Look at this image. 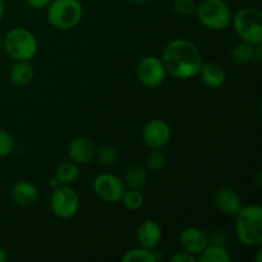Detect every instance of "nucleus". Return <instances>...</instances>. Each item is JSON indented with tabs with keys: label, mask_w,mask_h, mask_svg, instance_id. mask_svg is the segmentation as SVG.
Masks as SVG:
<instances>
[{
	"label": "nucleus",
	"mask_w": 262,
	"mask_h": 262,
	"mask_svg": "<svg viewBox=\"0 0 262 262\" xmlns=\"http://www.w3.org/2000/svg\"><path fill=\"white\" fill-rule=\"evenodd\" d=\"M120 202H122L123 206L127 207L128 210H133V211H136V210H140L141 207L143 206V204H145V197H143V194L141 193L140 189L129 188L128 191L125 189Z\"/></svg>",
	"instance_id": "obj_23"
},
{
	"label": "nucleus",
	"mask_w": 262,
	"mask_h": 262,
	"mask_svg": "<svg viewBox=\"0 0 262 262\" xmlns=\"http://www.w3.org/2000/svg\"><path fill=\"white\" fill-rule=\"evenodd\" d=\"M26 2L30 7L35 8V9H42V8L48 7L51 0H26Z\"/></svg>",
	"instance_id": "obj_30"
},
{
	"label": "nucleus",
	"mask_w": 262,
	"mask_h": 262,
	"mask_svg": "<svg viewBox=\"0 0 262 262\" xmlns=\"http://www.w3.org/2000/svg\"><path fill=\"white\" fill-rule=\"evenodd\" d=\"M14 150V140L7 130L0 128V158L10 155Z\"/></svg>",
	"instance_id": "obj_27"
},
{
	"label": "nucleus",
	"mask_w": 262,
	"mask_h": 262,
	"mask_svg": "<svg viewBox=\"0 0 262 262\" xmlns=\"http://www.w3.org/2000/svg\"><path fill=\"white\" fill-rule=\"evenodd\" d=\"M35 77V68L30 60L17 61L14 66L10 68L9 79L14 86L22 87L30 83Z\"/></svg>",
	"instance_id": "obj_17"
},
{
	"label": "nucleus",
	"mask_w": 262,
	"mask_h": 262,
	"mask_svg": "<svg viewBox=\"0 0 262 262\" xmlns=\"http://www.w3.org/2000/svg\"><path fill=\"white\" fill-rule=\"evenodd\" d=\"M95 158H97V160H99L102 165L109 166L113 165V164L117 161L118 152L113 146L105 145L101 146L99 150H96V156H95Z\"/></svg>",
	"instance_id": "obj_26"
},
{
	"label": "nucleus",
	"mask_w": 262,
	"mask_h": 262,
	"mask_svg": "<svg viewBox=\"0 0 262 262\" xmlns=\"http://www.w3.org/2000/svg\"><path fill=\"white\" fill-rule=\"evenodd\" d=\"M232 22L241 40L252 45L262 43V12L260 9L243 8L233 15Z\"/></svg>",
	"instance_id": "obj_5"
},
{
	"label": "nucleus",
	"mask_w": 262,
	"mask_h": 262,
	"mask_svg": "<svg viewBox=\"0 0 262 262\" xmlns=\"http://www.w3.org/2000/svg\"><path fill=\"white\" fill-rule=\"evenodd\" d=\"M166 77V69L163 60L158 56H145L137 67V78L143 86L155 89L160 86Z\"/></svg>",
	"instance_id": "obj_9"
},
{
	"label": "nucleus",
	"mask_w": 262,
	"mask_h": 262,
	"mask_svg": "<svg viewBox=\"0 0 262 262\" xmlns=\"http://www.w3.org/2000/svg\"><path fill=\"white\" fill-rule=\"evenodd\" d=\"M79 196L72 187L59 186L58 188L53 189L50 197V209L55 216L60 219H69L73 217L78 212Z\"/></svg>",
	"instance_id": "obj_7"
},
{
	"label": "nucleus",
	"mask_w": 262,
	"mask_h": 262,
	"mask_svg": "<svg viewBox=\"0 0 262 262\" xmlns=\"http://www.w3.org/2000/svg\"><path fill=\"white\" fill-rule=\"evenodd\" d=\"M130 2L137 3V4H143V3H147V2H150V0H130Z\"/></svg>",
	"instance_id": "obj_35"
},
{
	"label": "nucleus",
	"mask_w": 262,
	"mask_h": 262,
	"mask_svg": "<svg viewBox=\"0 0 262 262\" xmlns=\"http://www.w3.org/2000/svg\"><path fill=\"white\" fill-rule=\"evenodd\" d=\"M178 241L181 247L186 252L192 253V255H200L209 245V235L200 228L188 227L182 230Z\"/></svg>",
	"instance_id": "obj_11"
},
{
	"label": "nucleus",
	"mask_w": 262,
	"mask_h": 262,
	"mask_svg": "<svg viewBox=\"0 0 262 262\" xmlns=\"http://www.w3.org/2000/svg\"><path fill=\"white\" fill-rule=\"evenodd\" d=\"M166 165V158L163 152L160 151V148H151L150 152L146 156V168L148 171H160L165 168Z\"/></svg>",
	"instance_id": "obj_24"
},
{
	"label": "nucleus",
	"mask_w": 262,
	"mask_h": 262,
	"mask_svg": "<svg viewBox=\"0 0 262 262\" xmlns=\"http://www.w3.org/2000/svg\"><path fill=\"white\" fill-rule=\"evenodd\" d=\"M4 12H5V3H4V0H0V20L3 19Z\"/></svg>",
	"instance_id": "obj_33"
},
{
	"label": "nucleus",
	"mask_w": 262,
	"mask_h": 262,
	"mask_svg": "<svg viewBox=\"0 0 262 262\" xmlns=\"http://www.w3.org/2000/svg\"><path fill=\"white\" fill-rule=\"evenodd\" d=\"M59 186H61V184L59 183V181H58V179L55 178V177H54V178H51V179H50V187H51V189L58 188Z\"/></svg>",
	"instance_id": "obj_31"
},
{
	"label": "nucleus",
	"mask_w": 262,
	"mask_h": 262,
	"mask_svg": "<svg viewBox=\"0 0 262 262\" xmlns=\"http://www.w3.org/2000/svg\"><path fill=\"white\" fill-rule=\"evenodd\" d=\"M3 40H4V36L0 33V49H3Z\"/></svg>",
	"instance_id": "obj_36"
},
{
	"label": "nucleus",
	"mask_w": 262,
	"mask_h": 262,
	"mask_svg": "<svg viewBox=\"0 0 262 262\" xmlns=\"http://www.w3.org/2000/svg\"><path fill=\"white\" fill-rule=\"evenodd\" d=\"M171 7L177 14L184 18L196 15L197 12V4L194 0H173Z\"/></svg>",
	"instance_id": "obj_25"
},
{
	"label": "nucleus",
	"mask_w": 262,
	"mask_h": 262,
	"mask_svg": "<svg viewBox=\"0 0 262 262\" xmlns=\"http://www.w3.org/2000/svg\"><path fill=\"white\" fill-rule=\"evenodd\" d=\"M163 237L161 227L154 220H145L140 224L137 229V241L140 242L141 247L154 248L160 243Z\"/></svg>",
	"instance_id": "obj_15"
},
{
	"label": "nucleus",
	"mask_w": 262,
	"mask_h": 262,
	"mask_svg": "<svg viewBox=\"0 0 262 262\" xmlns=\"http://www.w3.org/2000/svg\"><path fill=\"white\" fill-rule=\"evenodd\" d=\"M123 262H156L158 256L155 252H151L150 248L138 247L127 251L122 257Z\"/></svg>",
	"instance_id": "obj_22"
},
{
	"label": "nucleus",
	"mask_w": 262,
	"mask_h": 262,
	"mask_svg": "<svg viewBox=\"0 0 262 262\" xmlns=\"http://www.w3.org/2000/svg\"><path fill=\"white\" fill-rule=\"evenodd\" d=\"M12 199L20 207H32L37 204L38 192L35 184L28 181H19L12 187Z\"/></svg>",
	"instance_id": "obj_14"
},
{
	"label": "nucleus",
	"mask_w": 262,
	"mask_h": 262,
	"mask_svg": "<svg viewBox=\"0 0 262 262\" xmlns=\"http://www.w3.org/2000/svg\"><path fill=\"white\" fill-rule=\"evenodd\" d=\"M0 223H2V217H0Z\"/></svg>",
	"instance_id": "obj_37"
},
{
	"label": "nucleus",
	"mask_w": 262,
	"mask_h": 262,
	"mask_svg": "<svg viewBox=\"0 0 262 262\" xmlns=\"http://www.w3.org/2000/svg\"><path fill=\"white\" fill-rule=\"evenodd\" d=\"M171 261L173 262H196L197 258L194 257V255H192V253L189 252H179L177 253V255H174L173 257H171Z\"/></svg>",
	"instance_id": "obj_29"
},
{
	"label": "nucleus",
	"mask_w": 262,
	"mask_h": 262,
	"mask_svg": "<svg viewBox=\"0 0 262 262\" xmlns=\"http://www.w3.org/2000/svg\"><path fill=\"white\" fill-rule=\"evenodd\" d=\"M256 262H262V251H257V256H256Z\"/></svg>",
	"instance_id": "obj_34"
},
{
	"label": "nucleus",
	"mask_w": 262,
	"mask_h": 262,
	"mask_svg": "<svg viewBox=\"0 0 262 262\" xmlns=\"http://www.w3.org/2000/svg\"><path fill=\"white\" fill-rule=\"evenodd\" d=\"M55 177L59 181V183L64 184V186H69V184L74 183L79 177V168L78 164L74 161H64L60 165L56 168Z\"/></svg>",
	"instance_id": "obj_19"
},
{
	"label": "nucleus",
	"mask_w": 262,
	"mask_h": 262,
	"mask_svg": "<svg viewBox=\"0 0 262 262\" xmlns=\"http://www.w3.org/2000/svg\"><path fill=\"white\" fill-rule=\"evenodd\" d=\"M96 146L90 138L78 137L71 142L68 147V155L72 161L78 165L91 163L96 156Z\"/></svg>",
	"instance_id": "obj_12"
},
{
	"label": "nucleus",
	"mask_w": 262,
	"mask_h": 262,
	"mask_svg": "<svg viewBox=\"0 0 262 262\" xmlns=\"http://www.w3.org/2000/svg\"><path fill=\"white\" fill-rule=\"evenodd\" d=\"M7 260H8L7 252H5L4 248L0 247V262H5Z\"/></svg>",
	"instance_id": "obj_32"
},
{
	"label": "nucleus",
	"mask_w": 262,
	"mask_h": 262,
	"mask_svg": "<svg viewBox=\"0 0 262 262\" xmlns=\"http://www.w3.org/2000/svg\"><path fill=\"white\" fill-rule=\"evenodd\" d=\"M196 17L205 27L222 31L232 23V9L224 0H202L197 4Z\"/></svg>",
	"instance_id": "obj_6"
},
{
	"label": "nucleus",
	"mask_w": 262,
	"mask_h": 262,
	"mask_svg": "<svg viewBox=\"0 0 262 262\" xmlns=\"http://www.w3.org/2000/svg\"><path fill=\"white\" fill-rule=\"evenodd\" d=\"M200 262H230L232 257L223 246L207 245V247L200 253Z\"/></svg>",
	"instance_id": "obj_20"
},
{
	"label": "nucleus",
	"mask_w": 262,
	"mask_h": 262,
	"mask_svg": "<svg viewBox=\"0 0 262 262\" xmlns=\"http://www.w3.org/2000/svg\"><path fill=\"white\" fill-rule=\"evenodd\" d=\"M235 233L241 243L247 247L262 245V207L260 205L243 206L235 215Z\"/></svg>",
	"instance_id": "obj_2"
},
{
	"label": "nucleus",
	"mask_w": 262,
	"mask_h": 262,
	"mask_svg": "<svg viewBox=\"0 0 262 262\" xmlns=\"http://www.w3.org/2000/svg\"><path fill=\"white\" fill-rule=\"evenodd\" d=\"M166 73L178 79L193 78L202 66V56L193 42L184 38H177L165 46L163 53Z\"/></svg>",
	"instance_id": "obj_1"
},
{
	"label": "nucleus",
	"mask_w": 262,
	"mask_h": 262,
	"mask_svg": "<svg viewBox=\"0 0 262 262\" xmlns=\"http://www.w3.org/2000/svg\"><path fill=\"white\" fill-rule=\"evenodd\" d=\"M214 200L217 209L223 214L229 215V216H235L243 207V202L239 194L229 187H222L217 189Z\"/></svg>",
	"instance_id": "obj_13"
},
{
	"label": "nucleus",
	"mask_w": 262,
	"mask_h": 262,
	"mask_svg": "<svg viewBox=\"0 0 262 262\" xmlns=\"http://www.w3.org/2000/svg\"><path fill=\"white\" fill-rule=\"evenodd\" d=\"M37 40L26 28H13L3 40V49L15 61L31 60L37 53Z\"/></svg>",
	"instance_id": "obj_4"
},
{
	"label": "nucleus",
	"mask_w": 262,
	"mask_h": 262,
	"mask_svg": "<svg viewBox=\"0 0 262 262\" xmlns=\"http://www.w3.org/2000/svg\"><path fill=\"white\" fill-rule=\"evenodd\" d=\"M148 170L142 164H133L125 171V184L130 189H141L147 182Z\"/></svg>",
	"instance_id": "obj_18"
},
{
	"label": "nucleus",
	"mask_w": 262,
	"mask_h": 262,
	"mask_svg": "<svg viewBox=\"0 0 262 262\" xmlns=\"http://www.w3.org/2000/svg\"><path fill=\"white\" fill-rule=\"evenodd\" d=\"M82 15L79 0H51L48 5V20L56 30H72L81 22Z\"/></svg>",
	"instance_id": "obj_3"
},
{
	"label": "nucleus",
	"mask_w": 262,
	"mask_h": 262,
	"mask_svg": "<svg viewBox=\"0 0 262 262\" xmlns=\"http://www.w3.org/2000/svg\"><path fill=\"white\" fill-rule=\"evenodd\" d=\"M256 45L242 41L232 49V60L237 64H247L255 59Z\"/></svg>",
	"instance_id": "obj_21"
},
{
	"label": "nucleus",
	"mask_w": 262,
	"mask_h": 262,
	"mask_svg": "<svg viewBox=\"0 0 262 262\" xmlns=\"http://www.w3.org/2000/svg\"><path fill=\"white\" fill-rule=\"evenodd\" d=\"M199 74L202 82L210 89H219L227 81V71L217 63H202Z\"/></svg>",
	"instance_id": "obj_16"
},
{
	"label": "nucleus",
	"mask_w": 262,
	"mask_h": 262,
	"mask_svg": "<svg viewBox=\"0 0 262 262\" xmlns=\"http://www.w3.org/2000/svg\"><path fill=\"white\" fill-rule=\"evenodd\" d=\"M209 243L210 245H216L225 247V245H227V237H225L224 233L215 232L211 237H209Z\"/></svg>",
	"instance_id": "obj_28"
},
{
	"label": "nucleus",
	"mask_w": 262,
	"mask_h": 262,
	"mask_svg": "<svg viewBox=\"0 0 262 262\" xmlns=\"http://www.w3.org/2000/svg\"><path fill=\"white\" fill-rule=\"evenodd\" d=\"M171 137V129L166 122L152 119L143 127L142 138L148 148H163L168 145Z\"/></svg>",
	"instance_id": "obj_10"
},
{
	"label": "nucleus",
	"mask_w": 262,
	"mask_h": 262,
	"mask_svg": "<svg viewBox=\"0 0 262 262\" xmlns=\"http://www.w3.org/2000/svg\"><path fill=\"white\" fill-rule=\"evenodd\" d=\"M95 194L97 199L106 204H117L122 200L125 191V184L120 178L114 174L102 173L95 178L92 184Z\"/></svg>",
	"instance_id": "obj_8"
}]
</instances>
